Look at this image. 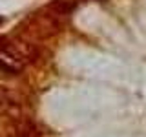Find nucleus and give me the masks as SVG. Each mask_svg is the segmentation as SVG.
Listing matches in <instances>:
<instances>
[{
    "instance_id": "nucleus-1",
    "label": "nucleus",
    "mask_w": 146,
    "mask_h": 137,
    "mask_svg": "<svg viewBox=\"0 0 146 137\" xmlns=\"http://www.w3.org/2000/svg\"><path fill=\"white\" fill-rule=\"evenodd\" d=\"M36 59V48L27 40L0 37V71L18 75L26 64Z\"/></svg>"
}]
</instances>
